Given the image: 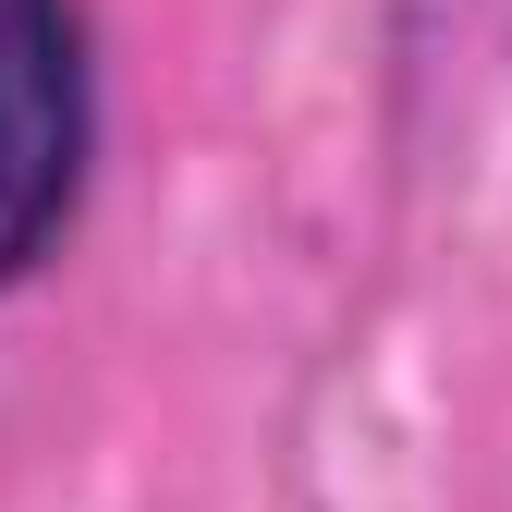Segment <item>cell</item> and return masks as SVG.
<instances>
[{
	"label": "cell",
	"instance_id": "1",
	"mask_svg": "<svg viewBox=\"0 0 512 512\" xmlns=\"http://www.w3.org/2000/svg\"><path fill=\"white\" fill-rule=\"evenodd\" d=\"M98 61L74 0H0V293H25L86 208Z\"/></svg>",
	"mask_w": 512,
	"mask_h": 512
}]
</instances>
